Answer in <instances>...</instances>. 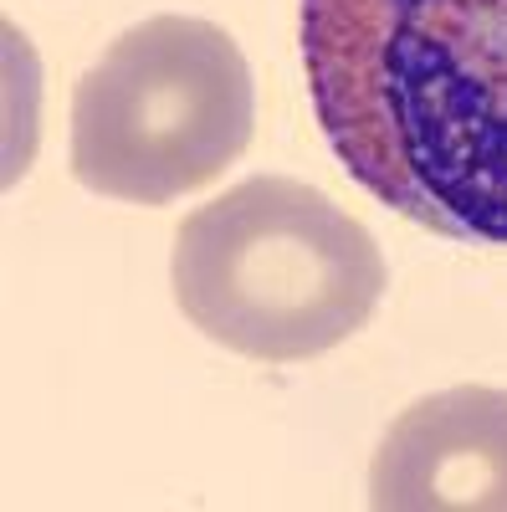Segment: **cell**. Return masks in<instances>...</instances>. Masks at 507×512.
<instances>
[{
	"label": "cell",
	"instance_id": "cell-3",
	"mask_svg": "<svg viewBox=\"0 0 507 512\" xmlns=\"http://www.w3.org/2000/svg\"><path fill=\"white\" fill-rule=\"evenodd\" d=\"M257 123L241 47L200 16H149L82 72L72 175L82 190L169 205L231 169Z\"/></svg>",
	"mask_w": 507,
	"mask_h": 512
},
{
	"label": "cell",
	"instance_id": "cell-1",
	"mask_svg": "<svg viewBox=\"0 0 507 512\" xmlns=\"http://www.w3.org/2000/svg\"><path fill=\"white\" fill-rule=\"evenodd\" d=\"M323 139L379 200L507 246V0H303Z\"/></svg>",
	"mask_w": 507,
	"mask_h": 512
},
{
	"label": "cell",
	"instance_id": "cell-4",
	"mask_svg": "<svg viewBox=\"0 0 507 512\" xmlns=\"http://www.w3.org/2000/svg\"><path fill=\"white\" fill-rule=\"evenodd\" d=\"M374 512H507V390L456 384L385 431L369 461Z\"/></svg>",
	"mask_w": 507,
	"mask_h": 512
},
{
	"label": "cell",
	"instance_id": "cell-2",
	"mask_svg": "<svg viewBox=\"0 0 507 512\" xmlns=\"http://www.w3.org/2000/svg\"><path fill=\"white\" fill-rule=\"evenodd\" d=\"M169 277L180 313L210 344L262 364H303L374 318L385 256L318 185L257 175L190 210Z\"/></svg>",
	"mask_w": 507,
	"mask_h": 512
}]
</instances>
